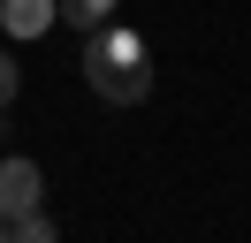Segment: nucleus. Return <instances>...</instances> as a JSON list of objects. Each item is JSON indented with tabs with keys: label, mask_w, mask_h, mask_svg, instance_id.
Here are the masks:
<instances>
[{
	"label": "nucleus",
	"mask_w": 251,
	"mask_h": 243,
	"mask_svg": "<svg viewBox=\"0 0 251 243\" xmlns=\"http://www.w3.org/2000/svg\"><path fill=\"white\" fill-rule=\"evenodd\" d=\"M84 84H92V99H107V106H145L152 99V53H145V38L114 15V23H99V30H84Z\"/></svg>",
	"instance_id": "obj_1"
},
{
	"label": "nucleus",
	"mask_w": 251,
	"mask_h": 243,
	"mask_svg": "<svg viewBox=\"0 0 251 243\" xmlns=\"http://www.w3.org/2000/svg\"><path fill=\"white\" fill-rule=\"evenodd\" d=\"M31 205H46V167L23 160V152H8V160H0V220H16V213H31Z\"/></svg>",
	"instance_id": "obj_2"
},
{
	"label": "nucleus",
	"mask_w": 251,
	"mask_h": 243,
	"mask_svg": "<svg viewBox=\"0 0 251 243\" xmlns=\"http://www.w3.org/2000/svg\"><path fill=\"white\" fill-rule=\"evenodd\" d=\"M61 23V0H0V30L8 38H46Z\"/></svg>",
	"instance_id": "obj_3"
},
{
	"label": "nucleus",
	"mask_w": 251,
	"mask_h": 243,
	"mask_svg": "<svg viewBox=\"0 0 251 243\" xmlns=\"http://www.w3.org/2000/svg\"><path fill=\"white\" fill-rule=\"evenodd\" d=\"M114 8L122 0H61V23L69 30H99V23H114Z\"/></svg>",
	"instance_id": "obj_4"
},
{
	"label": "nucleus",
	"mask_w": 251,
	"mask_h": 243,
	"mask_svg": "<svg viewBox=\"0 0 251 243\" xmlns=\"http://www.w3.org/2000/svg\"><path fill=\"white\" fill-rule=\"evenodd\" d=\"M16 91H23V69H16V53H8V46H0V114H8V106H16Z\"/></svg>",
	"instance_id": "obj_5"
}]
</instances>
